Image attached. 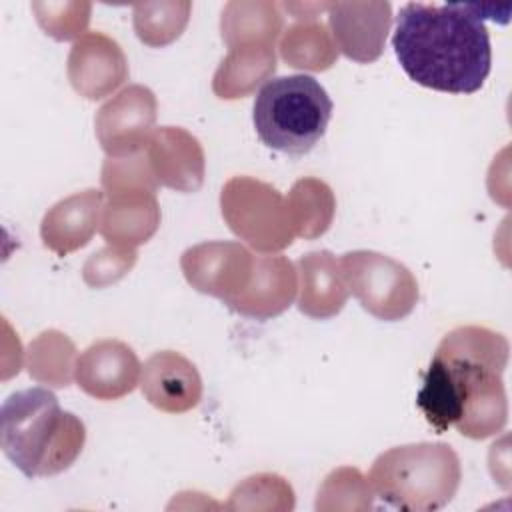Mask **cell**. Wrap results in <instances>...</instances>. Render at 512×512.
<instances>
[{
    "label": "cell",
    "mask_w": 512,
    "mask_h": 512,
    "mask_svg": "<svg viewBox=\"0 0 512 512\" xmlns=\"http://www.w3.org/2000/svg\"><path fill=\"white\" fill-rule=\"evenodd\" d=\"M276 72V54L272 46H238L218 64L212 78V92L222 100H238L252 94Z\"/></svg>",
    "instance_id": "20"
},
{
    "label": "cell",
    "mask_w": 512,
    "mask_h": 512,
    "mask_svg": "<svg viewBox=\"0 0 512 512\" xmlns=\"http://www.w3.org/2000/svg\"><path fill=\"white\" fill-rule=\"evenodd\" d=\"M296 292V266L282 254H264L254 256L250 282L226 306L240 316L268 320L288 310Z\"/></svg>",
    "instance_id": "15"
},
{
    "label": "cell",
    "mask_w": 512,
    "mask_h": 512,
    "mask_svg": "<svg viewBox=\"0 0 512 512\" xmlns=\"http://www.w3.org/2000/svg\"><path fill=\"white\" fill-rule=\"evenodd\" d=\"M298 310L314 320H328L340 314L348 300L336 256L328 250H314L298 258Z\"/></svg>",
    "instance_id": "18"
},
{
    "label": "cell",
    "mask_w": 512,
    "mask_h": 512,
    "mask_svg": "<svg viewBox=\"0 0 512 512\" xmlns=\"http://www.w3.org/2000/svg\"><path fill=\"white\" fill-rule=\"evenodd\" d=\"M102 206L104 192L94 188L58 200L40 222L42 244L58 256L84 248L100 228Z\"/></svg>",
    "instance_id": "17"
},
{
    "label": "cell",
    "mask_w": 512,
    "mask_h": 512,
    "mask_svg": "<svg viewBox=\"0 0 512 512\" xmlns=\"http://www.w3.org/2000/svg\"><path fill=\"white\" fill-rule=\"evenodd\" d=\"M294 236L316 240L328 232L336 214V198L332 188L314 176L300 178L286 196Z\"/></svg>",
    "instance_id": "21"
},
{
    "label": "cell",
    "mask_w": 512,
    "mask_h": 512,
    "mask_svg": "<svg viewBox=\"0 0 512 512\" xmlns=\"http://www.w3.org/2000/svg\"><path fill=\"white\" fill-rule=\"evenodd\" d=\"M158 102L142 84H130L100 106L94 118L96 138L106 156H126L146 148L156 130Z\"/></svg>",
    "instance_id": "8"
},
{
    "label": "cell",
    "mask_w": 512,
    "mask_h": 512,
    "mask_svg": "<svg viewBox=\"0 0 512 512\" xmlns=\"http://www.w3.org/2000/svg\"><path fill=\"white\" fill-rule=\"evenodd\" d=\"M40 28L54 40H80L90 24L92 4L84 0L70 2H32L30 4Z\"/></svg>",
    "instance_id": "27"
},
{
    "label": "cell",
    "mask_w": 512,
    "mask_h": 512,
    "mask_svg": "<svg viewBox=\"0 0 512 512\" xmlns=\"http://www.w3.org/2000/svg\"><path fill=\"white\" fill-rule=\"evenodd\" d=\"M66 74L72 88L86 100H102L128 80V60L120 44L102 34L86 32L70 48Z\"/></svg>",
    "instance_id": "11"
},
{
    "label": "cell",
    "mask_w": 512,
    "mask_h": 512,
    "mask_svg": "<svg viewBox=\"0 0 512 512\" xmlns=\"http://www.w3.org/2000/svg\"><path fill=\"white\" fill-rule=\"evenodd\" d=\"M102 190H118V188H148L152 192L158 190V182L150 168L146 148L126 156H106L100 172Z\"/></svg>",
    "instance_id": "28"
},
{
    "label": "cell",
    "mask_w": 512,
    "mask_h": 512,
    "mask_svg": "<svg viewBox=\"0 0 512 512\" xmlns=\"http://www.w3.org/2000/svg\"><path fill=\"white\" fill-rule=\"evenodd\" d=\"M392 48L408 78L432 90L472 94L490 74V34L472 4H404Z\"/></svg>",
    "instance_id": "2"
},
{
    "label": "cell",
    "mask_w": 512,
    "mask_h": 512,
    "mask_svg": "<svg viewBox=\"0 0 512 512\" xmlns=\"http://www.w3.org/2000/svg\"><path fill=\"white\" fill-rule=\"evenodd\" d=\"M220 210L228 228L262 254L280 252L296 238L286 198L264 180L232 176L220 190Z\"/></svg>",
    "instance_id": "6"
},
{
    "label": "cell",
    "mask_w": 512,
    "mask_h": 512,
    "mask_svg": "<svg viewBox=\"0 0 512 512\" xmlns=\"http://www.w3.org/2000/svg\"><path fill=\"white\" fill-rule=\"evenodd\" d=\"M146 156L160 186L196 192L204 182L206 156L196 136L180 126H160L146 144Z\"/></svg>",
    "instance_id": "13"
},
{
    "label": "cell",
    "mask_w": 512,
    "mask_h": 512,
    "mask_svg": "<svg viewBox=\"0 0 512 512\" xmlns=\"http://www.w3.org/2000/svg\"><path fill=\"white\" fill-rule=\"evenodd\" d=\"M76 346L60 330L40 332L26 350V368L32 380L52 388H66L76 374Z\"/></svg>",
    "instance_id": "23"
},
{
    "label": "cell",
    "mask_w": 512,
    "mask_h": 512,
    "mask_svg": "<svg viewBox=\"0 0 512 512\" xmlns=\"http://www.w3.org/2000/svg\"><path fill=\"white\" fill-rule=\"evenodd\" d=\"M230 510H292L294 490L278 474L262 472L242 480L226 504Z\"/></svg>",
    "instance_id": "26"
},
{
    "label": "cell",
    "mask_w": 512,
    "mask_h": 512,
    "mask_svg": "<svg viewBox=\"0 0 512 512\" xmlns=\"http://www.w3.org/2000/svg\"><path fill=\"white\" fill-rule=\"evenodd\" d=\"M254 254L240 242L210 240L190 246L180 256L186 282L200 294L220 298L224 304L250 282Z\"/></svg>",
    "instance_id": "9"
},
{
    "label": "cell",
    "mask_w": 512,
    "mask_h": 512,
    "mask_svg": "<svg viewBox=\"0 0 512 512\" xmlns=\"http://www.w3.org/2000/svg\"><path fill=\"white\" fill-rule=\"evenodd\" d=\"M160 226V204L148 188H118L104 192L100 234L110 246L136 248L148 242Z\"/></svg>",
    "instance_id": "16"
},
{
    "label": "cell",
    "mask_w": 512,
    "mask_h": 512,
    "mask_svg": "<svg viewBox=\"0 0 512 512\" xmlns=\"http://www.w3.org/2000/svg\"><path fill=\"white\" fill-rule=\"evenodd\" d=\"M462 478L460 458L444 442H416L382 452L370 468V486L386 504L408 512L444 508Z\"/></svg>",
    "instance_id": "4"
},
{
    "label": "cell",
    "mask_w": 512,
    "mask_h": 512,
    "mask_svg": "<svg viewBox=\"0 0 512 512\" xmlns=\"http://www.w3.org/2000/svg\"><path fill=\"white\" fill-rule=\"evenodd\" d=\"M332 100L324 86L306 74L268 80L252 108L258 138L272 150L302 156L326 134Z\"/></svg>",
    "instance_id": "5"
},
{
    "label": "cell",
    "mask_w": 512,
    "mask_h": 512,
    "mask_svg": "<svg viewBox=\"0 0 512 512\" xmlns=\"http://www.w3.org/2000/svg\"><path fill=\"white\" fill-rule=\"evenodd\" d=\"M192 14L188 0H154L132 6V24L138 40L150 48H162L182 36Z\"/></svg>",
    "instance_id": "24"
},
{
    "label": "cell",
    "mask_w": 512,
    "mask_h": 512,
    "mask_svg": "<svg viewBox=\"0 0 512 512\" xmlns=\"http://www.w3.org/2000/svg\"><path fill=\"white\" fill-rule=\"evenodd\" d=\"M140 390L154 408L182 414L200 404L202 378L192 360L174 350H160L144 362Z\"/></svg>",
    "instance_id": "14"
},
{
    "label": "cell",
    "mask_w": 512,
    "mask_h": 512,
    "mask_svg": "<svg viewBox=\"0 0 512 512\" xmlns=\"http://www.w3.org/2000/svg\"><path fill=\"white\" fill-rule=\"evenodd\" d=\"M138 252L136 248H120L106 244L88 256L82 268V280L90 288H106L122 280L136 264Z\"/></svg>",
    "instance_id": "29"
},
{
    "label": "cell",
    "mask_w": 512,
    "mask_h": 512,
    "mask_svg": "<svg viewBox=\"0 0 512 512\" xmlns=\"http://www.w3.org/2000/svg\"><path fill=\"white\" fill-rule=\"evenodd\" d=\"M326 14L338 52L360 64H370L382 56L392 24L390 2H328Z\"/></svg>",
    "instance_id": "10"
},
{
    "label": "cell",
    "mask_w": 512,
    "mask_h": 512,
    "mask_svg": "<svg viewBox=\"0 0 512 512\" xmlns=\"http://www.w3.org/2000/svg\"><path fill=\"white\" fill-rule=\"evenodd\" d=\"M142 376L136 352L122 340H98L76 362L74 380L96 400H118L130 394Z\"/></svg>",
    "instance_id": "12"
},
{
    "label": "cell",
    "mask_w": 512,
    "mask_h": 512,
    "mask_svg": "<svg viewBox=\"0 0 512 512\" xmlns=\"http://www.w3.org/2000/svg\"><path fill=\"white\" fill-rule=\"evenodd\" d=\"M374 490L370 480L352 466L332 470L318 488L316 510H370Z\"/></svg>",
    "instance_id": "25"
},
{
    "label": "cell",
    "mask_w": 512,
    "mask_h": 512,
    "mask_svg": "<svg viewBox=\"0 0 512 512\" xmlns=\"http://www.w3.org/2000/svg\"><path fill=\"white\" fill-rule=\"evenodd\" d=\"M284 32L280 4L270 0H232L220 16V36L228 50L238 46H272Z\"/></svg>",
    "instance_id": "19"
},
{
    "label": "cell",
    "mask_w": 512,
    "mask_h": 512,
    "mask_svg": "<svg viewBox=\"0 0 512 512\" xmlns=\"http://www.w3.org/2000/svg\"><path fill=\"white\" fill-rule=\"evenodd\" d=\"M280 8L288 10L294 14V18H298V22H306V20H316L318 12H326L328 10V2H282Z\"/></svg>",
    "instance_id": "30"
},
{
    "label": "cell",
    "mask_w": 512,
    "mask_h": 512,
    "mask_svg": "<svg viewBox=\"0 0 512 512\" xmlns=\"http://www.w3.org/2000/svg\"><path fill=\"white\" fill-rule=\"evenodd\" d=\"M84 442V422L62 410L58 398L46 388L14 392L2 404V452L28 478L68 470L78 460Z\"/></svg>",
    "instance_id": "3"
},
{
    "label": "cell",
    "mask_w": 512,
    "mask_h": 512,
    "mask_svg": "<svg viewBox=\"0 0 512 512\" xmlns=\"http://www.w3.org/2000/svg\"><path fill=\"white\" fill-rule=\"evenodd\" d=\"M508 340L484 326H458L438 344L424 374L416 404L426 422L444 432L484 440L508 420L502 372L508 364Z\"/></svg>",
    "instance_id": "1"
},
{
    "label": "cell",
    "mask_w": 512,
    "mask_h": 512,
    "mask_svg": "<svg viewBox=\"0 0 512 512\" xmlns=\"http://www.w3.org/2000/svg\"><path fill=\"white\" fill-rule=\"evenodd\" d=\"M338 264L348 292L374 318L396 322L418 304V282L402 262L374 250H352Z\"/></svg>",
    "instance_id": "7"
},
{
    "label": "cell",
    "mask_w": 512,
    "mask_h": 512,
    "mask_svg": "<svg viewBox=\"0 0 512 512\" xmlns=\"http://www.w3.org/2000/svg\"><path fill=\"white\" fill-rule=\"evenodd\" d=\"M280 58L298 70L324 72L338 60L330 30L318 20L294 22L280 36Z\"/></svg>",
    "instance_id": "22"
}]
</instances>
